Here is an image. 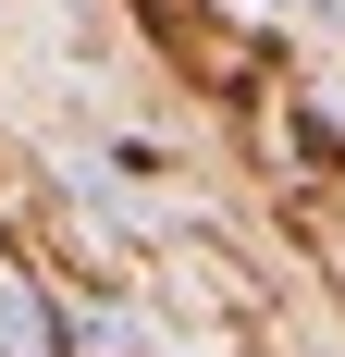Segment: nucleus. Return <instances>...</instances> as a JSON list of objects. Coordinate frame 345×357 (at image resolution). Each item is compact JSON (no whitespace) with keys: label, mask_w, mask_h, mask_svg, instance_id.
<instances>
[{"label":"nucleus","mask_w":345,"mask_h":357,"mask_svg":"<svg viewBox=\"0 0 345 357\" xmlns=\"http://www.w3.org/2000/svg\"><path fill=\"white\" fill-rule=\"evenodd\" d=\"M0 357H50V321H37L25 284H0Z\"/></svg>","instance_id":"f257e3e1"}]
</instances>
